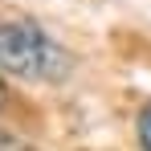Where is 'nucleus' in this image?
Instances as JSON below:
<instances>
[{"label":"nucleus","mask_w":151,"mask_h":151,"mask_svg":"<svg viewBox=\"0 0 151 151\" xmlns=\"http://www.w3.org/2000/svg\"><path fill=\"white\" fill-rule=\"evenodd\" d=\"M74 70V57L33 21H4L0 25V74L25 82H61Z\"/></svg>","instance_id":"f257e3e1"},{"label":"nucleus","mask_w":151,"mask_h":151,"mask_svg":"<svg viewBox=\"0 0 151 151\" xmlns=\"http://www.w3.org/2000/svg\"><path fill=\"white\" fill-rule=\"evenodd\" d=\"M139 147L151 151V102L143 106V114H139Z\"/></svg>","instance_id":"f03ea898"},{"label":"nucleus","mask_w":151,"mask_h":151,"mask_svg":"<svg viewBox=\"0 0 151 151\" xmlns=\"http://www.w3.org/2000/svg\"><path fill=\"white\" fill-rule=\"evenodd\" d=\"M4 98H8V90H4V82H0V106H4Z\"/></svg>","instance_id":"7ed1b4c3"}]
</instances>
